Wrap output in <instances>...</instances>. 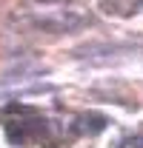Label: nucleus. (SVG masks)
Instances as JSON below:
<instances>
[{
  "instance_id": "f257e3e1",
  "label": "nucleus",
  "mask_w": 143,
  "mask_h": 148,
  "mask_svg": "<svg viewBox=\"0 0 143 148\" xmlns=\"http://www.w3.org/2000/svg\"><path fill=\"white\" fill-rule=\"evenodd\" d=\"M103 125H106V120H103V117H83V128L89 131V134H97Z\"/></svg>"
}]
</instances>
